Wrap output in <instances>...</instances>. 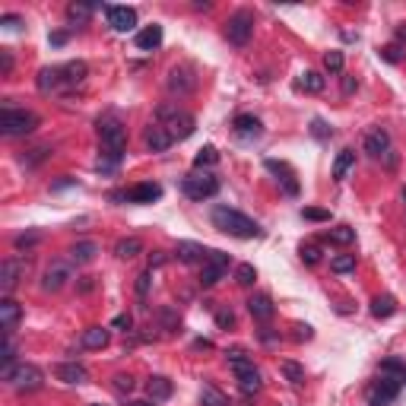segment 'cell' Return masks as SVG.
I'll return each instance as SVG.
<instances>
[{"label":"cell","mask_w":406,"mask_h":406,"mask_svg":"<svg viewBox=\"0 0 406 406\" xmlns=\"http://www.w3.org/2000/svg\"><path fill=\"white\" fill-rule=\"evenodd\" d=\"M99 140H102V156H99V162H95V168H99V172H115L117 162L124 159V150H127L124 124H121L115 115L99 117Z\"/></svg>","instance_id":"obj_1"},{"label":"cell","mask_w":406,"mask_h":406,"mask_svg":"<svg viewBox=\"0 0 406 406\" xmlns=\"http://www.w3.org/2000/svg\"><path fill=\"white\" fill-rule=\"evenodd\" d=\"M210 219H213V225L219 229V232L232 235V238H257V235H260V225H257L251 216L241 213V210L216 207Z\"/></svg>","instance_id":"obj_2"},{"label":"cell","mask_w":406,"mask_h":406,"mask_svg":"<svg viewBox=\"0 0 406 406\" xmlns=\"http://www.w3.org/2000/svg\"><path fill=\"white\" fill-rule=\"evenodd\" d=\"M225 359H229V368L235 372V381H238L241 394H245V397H254L257 390L264 387V378H260V372H257V365L248 359V352H241V349H229Z\"/></svg>","instance_id":"obj_3"},{"label":"cell","mask_w":406,"mask_h":406,"mask_svg":"<svg viewBox=\"0 0 406 406\" xmlns=\"http://www.w3.org/2000/svg\"><path fill=\"white\" fill-rule=\"evenodd\" d=\"M156 124L166 127V133L172 137V143H178V140H188V137H191L194 127H197V121H194L191 111H181L178 105H159Z\"/></svg>","instance_id":"obj_4"},{"label":"cell","mask_w":406,"mask_h":406,"mask_svg":"<svg viewBox=\"0 0 406 406\" xmlns=\"http://www.w3.org/2000/svg\"><path fill=\"white\" fill-rule=\"evenodd\" d=\"M38 127V115L35 111H25V108H3L0 111V133L3 137H25Z\"/></svg>","instance_id":"obj_5"},{"label":"cell","mask_w":406,"mask_h":406,"mask_svg":"<svg viewBox=\"0 0 406 406\" xmlns=\"http://www.w3.org/2000/svg\"><path fill=\"white\" fill-rule=\"evenodd\" d=\"M181 191H184V197H191V200H210L219 194V178L210 172H191L181 181Z\"/></svg>","instance_id":"obj_6"},{"label":"cell","mask_w":406,"mask_h":406,"mask_svg":"<svg viewBox=\"0 0 406 406\" xmlns=\"http://www.w3.org/2000/svg\"><path fill=\"white\" fill-rule=\"evenodd\" d=\"M251 32H254V13L251 10H238L229 16L225 23V38L235 45V48H245L251 42Z\"/></svg>","instance_id":"obj_7"},{"label":"cell","mask_w":406,"mask_h":406,"mask_svg":"<svg viewBox=\"0 0 406 406\" xmlns=\"http://www.w3.org/2000/svg\"><path fill=\"white\" fill-rule=\"evenodd\" d=\"M7 381L13 384V390H19V394H32V390H38L45 384V374H42V368L23 362L13 368V374H10Z\"/></svg>","instance_id":"obj_8"},{"label":"cell","mask_w":406,"mask_h":406,"mask_svg":"<svg viewBox=\"0 0 406 406\" xmlns=\"http://www.w3.org/2000/svg\"><path fill=\"white\" fill-rule=\"evenodd\" d=\"M25 260L23 257H7L3 267H0V292H3V299H10V292L19 286V280L25 276Z\"/></svg>","instance_id":"obj_9"},{"label":"cell","mask_w":406,"mask_h":406,"mask_svg":"<svg viewBox=\"0 0 406 406\" xmlns=\"http://www.w3.org/2000/svg\"><path fill=\"white\" fill-rule=\"evenodd\" d=\"M225 270H229V254L210 251V257L203 260V270H200V286H216L225 276Z\"/></svg>","instance_id":"obj_10"},{"label":"cell","mask_w":406,"mask_h":406,"mask_svg":"<svg viewBox=\"0 0 406 406\" xmlns=\"http://www.w3.org/2000/svg\"><path fill=\"white\" fill-rule=\"evenodd\" d=\"M400 394V381L397 378H381V381H374L368 387V403L372 406H387L390 400H397Z\"/></svg>","instance_id":"obj_11"},{"label":"cell","mask_w":406,"mask_h":406,"mask_svg":"<svg viewBox=\"0 0 406 406\" xmlns=\"http://www.w3.org/2000/svg\"><path fill=\"white\" fill-rule=\"evenodd\" d=\"M70 264L67 260H54V264L45 270V276H42V289L45 292H60L67 286V280H70Z\"/></svg>","instance_id":"obj_12"},{"label":"cell","mask_w":406,"mask_h":406,"mask_svg":"<svg viewBox=\"0 0 406 406\" xmlns=\"http://www.w3.org/2000/svg\"><path fill=\"white\" fill-rule=\"evenodd\" d=\"M264 166H267V172H273V174H276V181L282 184V191L289 194V197H295V194H299V181H295V172H292L289 162H280V159H267Z\"/></svg>","instance_id":"obj_13"},{"label":"cell","mask_w":406,"mask_h":406,"mask_svg":"<svg viewBox=\"0 0 406 406\" xmlns=\"http://www.w3.org/2000/svg\"><path fill=\"white\" fill-rule=\"evenodd\" d=\"M105 16L115 32H131L137 25V10L133 7H105Z\"/></svg>","instance_id":"obj_14"},{"label":"cell","mask_w":406,"mask_h":406,"mask_svg":"<svg viewBox=\"0 0 406 406\" xmlns=\"http://www.w3.org/2000/svg\"><path fill=\"white\" fill-rule=\"evenodd\" d=\"M365 153L374 159L381 156H390V133L384 127H374V131L365 133Z\"/></svg>","instance_id":"obj_15"},{"label":"cell","mask_w":406,"mask_h":406,"mask_svg":"<svg viewBox=\"0 0 406 406\" xmlns=\"http://www.w3.org/2000/svg\"><path fill=\"white\" fill-rule=\"evenodd\" d=\"M174 257H178L181 264H203L210 257V248L194 245V241H178V245H174Z\"/></svg>","instance_id":"obj_16"},{"label":"cell","mask_w":406,"mask_h":406,"mask_svg":"<svg viewBox=\"0 0 406 406\" xmlns=\"http://www.w3.org/2000/svg\"><path fill=\"white\" fill-rule=\"evenodd\" d=\"M54 378L64 384H86L89 381V372H86L80 362H60L58 368H54Z\"/></svg>","instance_id":"obj_17"},{"label":"cell","mask_w":406,"mask_h":406,"mask_svg":"<svg viewBox=\"0 0 406 406\" xmlns=\"http://www.w3.org/2000/svg\"><path fill=\"white\" fill-rule=\"evenodd\" d=\"M162 197V188H159L156 181H143V184H133L131 191L124 194V200H131V203H153V200Z\"/></svg>","instance_id":"obj_18"},{"label":"cell","mask_w":406,"mask_h":406,"mask_svg":"<svg viewBox=\"0 0 406 406\" xmlns=\"http://www.w3.org/2000/svg\"><path fill=\"white\" fill-rule=\"evenodd\" d=\"M19 317H23V308H19L16 302H13V299L0 302V324H3V337H10V333L16 330Z\"/></svg>","instance_id":"obj_19"},{"label":"cell","mask_w":406,"mask_h":406,"mask_svg":"<svg viewBox=\"0 0 406 406\" xmlns=\"http://www.w3.org/2000/svg\"><path fill=\"white\" fill-rule=\"evenodd\" d=\"M143 140H146V146H150L153 153H166L168 146H172V137L166 133V127H162V124H150V127H146Z\"/></svg>","instance_id":"obj_20"},{"label":"cell","mask_w":406,"mask_h":406,"mask_svg":"<svg viewBox=\"0 0 406 406\" xmlns=\"http://www.w3.org/2000/svg\"><path fill=\"white\" fill-rule=\"evenodd\" d=\"M168 89L178 92V95H188V92L194 89L191 70H184V67H172V74H168Z\"/></svg>","instance_id":"obj_21"},{"label":"cell","mask_w":406,"mask_h":406,"mask_svg":"<svg viewBox=\"0 0 406 406\" xmlns=\"http://www.w3.org/2000/svg\"><path fill=\"white\" fill-rule=\"evenodd\" d=\"M86 74H89V67H86L83 60H70V64L60 67V86H76V83H83Z\"/></svg>","instance_id":"obj_22"},{"label":"cell","mask_w":406,"mask_h":406,"mask_svg":"<svg viewBox=\"0 0 406 406\" xmlns=\"http://www.w3.org/2000/svg\"><path fill=\"white\" fill-rule=\"evenodd\" d=\"M248 311H251V317H257V321H270L276 308H273V302H270V295L260 292V295H251L248 299Z\"/></svg>","instance_id":"obj_23"},{"label":"cell","mask_w":406,"mask_h":406,"mask_svg":"<svg viewBox=\"0 0 406 406\" xmlns=\"http://www.w3.org/2000/svg\"><path fill=\"white\" fill-rule=\"evenodd\" d=\"M133 42H137L140 51H156L159 45H162V25H146V29H140Z\"/></svg>","instance_id":"obj_24"},{"label":"cell","mask_w":406,"mask_h":406,"mask_svg":"<svg viewBox=\"0 0 406 406\" xmlns=\"http://www.w3.org/2000/svg\"><path fill=\"white\" fill-rule=\"evenodd\" d=\"M232 127L245 140H248V137H260V131H264V127H260V117H254V115H238L232 121Z\"/></svg>","instance_id":"obj_25"},{"label":"cell","mask_w":406,"mask_h":406,"mask_svg":"<svg viewBox=\"0 0 406 406\" xmlns=\"http://www.w3.org/2000/svg\"><path fill=\"white\" fill-rule=\"evenodd\" d=\"M172 390H174L172 381H168V378H162V374H153L150 381H146V394H150V400H159V403L172 397Z\"/></svg>","instance_id":"obj_26"},{"label":"cell","mask_w":406,"mask_h":406,"mask_svg":"<svg viewBox=\"0 0 406 406\" xmlns=\"http://www.w3.org/2000/svg\"><path fill=\"white\" fill-rule=\"evenodd\" d=\"M99 254V245L95 241H76L74 248H70V260L74 264H92Z\"/></svg>","instance_id":"obj_27"},{"label":"cell","mask_w":406,"mask_h":406,"mask_svg":"<svg viewBox=\"0 0 406 406\" xmlns=\"http://www.w3.org/2000/svg\"><path fill=\"white\" fill-rule=\"evenodd\" d=\"M38 89L42 92L60 89V67H42L38 70Z\"/></svg>","instance_id":"obj_28"},{"label":"cell","mask_w":406,"mask_h":406,"mask_svg":"<svg viewBox=\"0 0 406 406\" xmlns=\"http://www.w3.org/2000/svg\"><path fill=\"white\" fill-rule=\"evenodd\" d=\"M352 166H356V153H352V150H340L337 162H333V178H337V181H343V178L352 172Z\"/></svg>","instance_id":"obj_29"},{"label":"cell","mask_w":406,"mask_h":406,"mask_svg":"<svg viewBox=\"0 0 406 406\" xmlns=\"http://www.w3.org/2000/svg\"><path fill=\"white\" fill-rule=\"evenodd\" d=\"M200 406H232V403H229V397H225L223 390H216L213 384H203V390H200Z\"/></svg>","instance_id":"obj_30"},{"label":"cell","mask_w":406,"mask_h":406,"mask_svg":"<svg viewBox=\"0 0 406 406\" xmlns=\"http://www.w3.org/2000/svg\"><path fill=\"white\" fill-rule=\"evenodd\" d=\"M83 346L86 349H105L108 346V330L105 327H89V330H83Z\"/></svg>","instance_id":"obj_31"},{"label":"cell","mask_w":406,"mask_h":406,"mask_svg":"<svg viewBox=\"0 0 406 406\" xmlns=\"http://www.w3.org/2000/svg\"><path fill=\"white\" fill-rule=\"evenodd\" d=\"M140 251H143V241H140V238H133V235H131V238H121V241L115 245V254L121 257V260H131V257H137Z\"/></svg>","instance_id":"obj_32"},{"label":"cell","mask_w":406,"mask_h":406,"mask_svg":"<svg viewBox=\"0 0 406 406\" xmlns=\"http://www.w3.org/2000/svg\"><path fill=\"white\" fill-rule=\"evenodd\" d=\"M394 311H397V302H394V295H378V299L372 302V315L378 317V321L390 317Z\"/></svg>","instance_id":"obj_33"},{"label":"cell","mask_w":406,"mask_h":406,"mask_svg":"<svg viewBox=\"0 0 406 406\" xmlns=\"http://www.w3.org/2000/svg\"><path fill=\"white\" fill-rule=\"evenodd\" d=\"M280 372L286 374V381L305 384V368H302L299 362H292V359H282V362H280Z\"/></svg>","instance_id":"obj_34"},{"label":"cell","mask_w":406,"mask_h":406,"mask_svg":"<svg viewBox=\"0 0 406 406\" xmlns=\"http://www.w3.org/2000/svg\"><path fill=\"white\" fill-rule=\"evenodd\" d=\"M89 16H92V3H70V7H67V19L74 25L89 23Z\"/></svg>","instance_id":"obj_35"},{"label":"cell","mask_w":406,"mask_h":406,"mask_svg":"<svg viewBox=\"0 0 406 406\" xmlns=\"http://www.w3.org/2000/svg\"><path fill=\"white\" fill-rule=\"evenodd\" d=\"M216 162H219V153H216V146H203V150L194 156V168H197V172H203V168L216 166Z\"/></svg>","instance_id":"obj_36"},{"label":"cell","mask_w":406,"mask_h":406,"mask_svg":"<svg viewBox=\"0 0 406 406\" xmlns=\"http://www.w3.org/2000/svg\"><path fill=\"white\" fill-rule=\"evenodd\" d=\"M299 89H305V92H321V89H324V76L317 74V70H305V74H302V80H299Z\"/></svg>","instance_id":"obj_37"},{"label":"cell","mask_w":406,"mask_h":406,"mask_svg":"<svg viewBox=\"0 0 406 406\" xmlns=\"http://www.w3.org/2000/svg\"><path fill=\"white\" fill-rule=\"evenodd\" d=\"M327 238L337 241V245H352V241H356V229H349V225H337V229L327 232Z\"/></svg>","instance_id":"obj_38"},{"label":"cell","mask_w":406,"mask_h":406,"mask_svg":"<svg viewBox=\"0 0 406 406\" xmlns=\"http://www.w3.org/2000/svg\"><path fill=\"white\" fill-rule=\"evenodd\" d=\"M330 270L333 273H352L356 270V254H340L330 260Z\"/></svg>","instance_id":"obj_39"},{"label":"cell","mask_w":406,"mask_h":406,"mask_svg":"<svg viewBox=\"0 0 406 406\" xmlns=\"http://www.w3.org/2000/svg\"><path fill=\"white\" fill-rule=\"evenodd\" d=\"M254 280H257V270L251 264H238V267H235V282H238V286L248 289V286H254Z\"/></svg>","instance_id":"obj_40"},{"label":"cell","mask_w":406,"mask_h":406,"mask_svg":"<svg viewBox=\"0 0 406 406\" xmlns=\"http://www.w3.org/2000/svg\"><path fill=\"white\" fill-rule=\"evenodd\" d=\"M381 372H384V374H397V381L406 384V365L400 362V359H384V362H381Z\"/></svg>","instance_id":"obj_41"},{"label":"cell","mask_w":406,"mask_h":406,"mask_svg":"<svg viewBox=\"0 0 406 406\" xmlns=\"http://www.w3.org/2000/svg\"><path fill=\"white\" fill-rule=\"evenodd\" d=\"M302 219H308V223H330V210L305 207V210H302Z\"/></svg>","instance_id":"obj_42"},{"label":"cell","mask_w":406,"mask_h":406,"mask_svg":"<svg viewBox=\"0 0 406 406\" xmlns=\"http://www.w3.org/2000/svg\"><path fill=\"white\" fill-rule=\"evenodd\" d=\"M324 67H327L330 74H343V51H327V54H324Z\"/></svg>","instance_id":"obj_43"},{"label":"cell","mask_w":406,"mask_h":406,"mask_svg":"<svg viewBox=\"0 0 406 406\" xmlns=\"http://www.w3.org/2000/svg\"><path fill=\"white\" fill-rule=\"evenodd\" d=\"M302 260H305V264H317V260H321V251H317L315 245H302Z\"/></svg>","instance_id":"obj_44"},{"label":"cell","mask_w":406,"mask_h":406,"mask_svg":"<svg viewBox=\"0 0 406 406\" xmlns=\"http://www.w3.org/2000/svg\"><path fill=\"white\" fill-rule=\"evenodd\" d=\"M311 133H315L317 140H327V137H330V127L324 124L321 117H315V121H311Z\"/></svg>","instance_id":"obj_45"},{"label":"cell","mask_w":406,"mask_h":406,"mask_svg":"<svg viewBox=\"0 0 406 406\" xmlns=\"http://www.w3.org/2000/svg\"><path fill=\"white\" fill-rule=\"evenodd\" d=\"M115 390L131 394V390H133V378H131V374H117V378H115Z\"/></svg>","instance_id":"obj_46"},{"label":"cell","mask_w":406,"mask_h":406,"mask_svg":"<svg viewBox=\"0 0 406 406\" xmlns=\"http://www.w3.org/2000/svg\"><path fill=\"white\" fill-rule=\"evenodd\" d=\"M150 276H153V270L137 276V295H146V292H150Z\"/></svg>","instance_id":"obj_47"},{"label":"cell","mask_w":406,"mask_h":406,"mask_svg":"<svg viewBox=\"0 0 406 406\" xmlns=\"http://www.w3.org/2000/svg\"><path fill=\"white\" fill-rule=\"evenodd\" d=\"M13 70V58H10V51H0V74L7 76Z\"/></svg>","instance_id":"obj_48"},{"label":"cell","mask_w":406,"mask_h":406,"mask_svg":"<svg viewBox=\"0 0 406 406\" xmlns=\"http://www.w3.org/2000/svg\"><path fill=\"white\" fill-rule=\"evenodd\" d=\"M131 315H117L115 321H111V327H117V330H131Z\"/></svg>","instance_id":"obj_49"},{"label":"cell","mask_w":406,"mask_h":406,"mask_svg":"<svg viewBox=\"0 0 406 406\" xmlns=\"http://www.w3.org/2000/svg\"><path fill=\"white\" fill-rule=\"evenodd\" d=\"M292 330H295V340H311V327L308 324H295Z\"/></svg>","instance_id":"obj_50"},{"label":"cell","mask_w":406,"mask_h":406,"mask_svg":"<svg viewBox=\"0 0 406 406\" xmlns=\"http://www.w3.org/2000/svg\"><path fill=\"white\" fill-rule=\"evenodd\" d=\"M166 260H168V257L162 254V251H153V254H150V270H156V267H162V264H166Z\"/></svg>","instance_id":"obj_51"},{"label":"cell","mask_w":406,"mask_h":406,"mask_svg":"<svg viewBox=\"0 0 406 406\" xmlns=\"http://www.w3.org/2000/svg\"><path fill=\"white\" fill-rule=\"evenodd\" d=\"M0 25H3V29H19L23 19H19V16H0Z\"/></svg>","instance_id":"obj_52"},{"label":"cell","mask_w":406,"mask_h":406,"mask_svg":"<svg viewBox=\"0 0 406 406\" xmlns=\"http://www.w3.org/2000/svg\"><path fill=\"white\" fill-rule=\"evenodd\" d=\"M38 241V232H29V235H19L16 238V248H25V245H35Z\"/></svg>","instance_id":"obj_53"},{"label":"cell","mask_w":406,"mask_h":406,"mask_svg":"<svg viewBox=\"0 0 406 406\" xmlns=\"http://www.w3.org/2000/svg\"><path fill=\"white\" fill-rule=\"evenodd\" d=\"M92 286H95L92 276H83V280H80V292H92Z\"/></svg>","instance_id":"obj_54"},{"label":"cell","mask_w":406,"mask_h":406,"mask_svg":"<svg viewBox=\"0 0 406 406\" xmlns=\"http://www.w3.org/2000/svg\"><path fill=\"white\" fill-rule=\"evenodd\" d=\"M384 58H387V60H400V48H394V45L384 48Z\"/></svg>","instance_id":"obj_55"},{"label":"cell","mask_w":406,"mask_h":406,"mask_svg":"<svg viewBox=\"0 0 406 406\" xmlns=\"http://www.w3.org/2000/svg\"><path fill=\"white\" fill-rule=\"evenodd\" d=\"M67 42V32H54L51 35V45H64Z\"/></svg>","instance_id":"obj_56"},{"label":"cell","mask_w":406,"mask_h":406,"mask_svg":"<svg viewBox=\"0 0 406 406\" xmlns=\"http://www.w3.org/2000/svg\"><path fill=\"white\" fill-rule=\"evenodd\" d=\"M235 321V317H232V311H229V315H225V311H223V315H219V324H223V327H229V324H232Z\"/></svg>","instance_id":"obj_57"},{"label":"cell","mask_w":406,"mask_h":406,"mask_svg":"<svg viewBox=\"0 0 406 406\" xmlns=\"http://www.w3.org/2000/svg\"><path fill=\"white\" fill-rule=\"evenodd\" d=\"M400 38H406V29H400Z\"/></svg>","instance_id":"obj_58"},{"label":"cell","mask_w":406,"mask_h":406,"mask_svg":"<svg viewBox=\"0 0 406 406\" xmlns=\"http://www.w3.org/2000/svg\"><path fill=\"white\" fill-rule=\"evenodd\" d=\"M131 406H150V403H131Z\"/></svg>","instance_id":"obj_59"},{"label":"cell","mask_w":406,"mask_h":406,"mask_svg":"<svg viewBox=\"0 0 406 406\" xmlns=\"http://www.w3.org/2000/svg\"><path fill=\"white\" fill-rule=\"evenodd\" d=\"M403 203H406V188H403Z\"/></svg>","instance_id":"obj_60"}]
</instances>
